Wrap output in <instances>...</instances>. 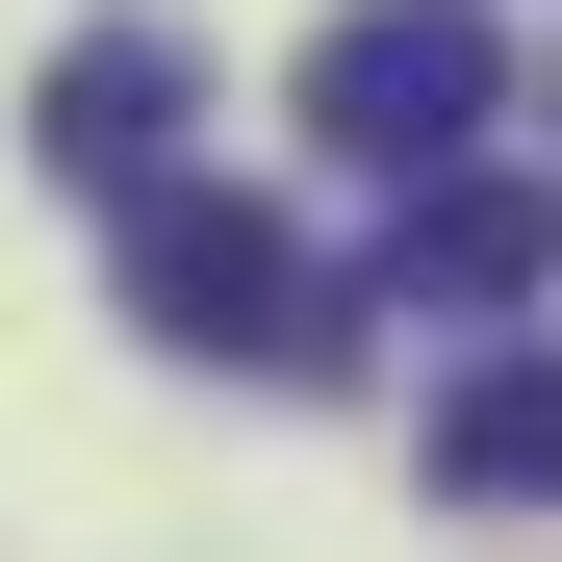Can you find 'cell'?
Wrapping results in <instances>:
<instances>
[{
  "instance_id": "obj_5",
  "label": "cell",
  "mask_w": 562,
  "mask_h": 562,
  "mask_svg": "<svg viewBox=\"0 0 562 562\" xmlns=\"http://www.w3.org/2000/svg\"><path fill=\"white\" fill-rule=\"evenodd\" d=\"M537 256H562V205H537V179L435 154V179H409V231H384V307H512Z\"/></svg>"
},
{
  "instance_id": "obj_2",
  "label": "cell",
  "mask_w": 562,
  "mask_h": 562,
  "mask_svg": "<svg viewBox=\"0 0 562 562\" xmlns=\"http://www.w3.org/2000/svg\"><path fill=\"white\" fill-rule=\"evenodd\" d=\"M307 128L358 179H435V154H486L512 128V52H486V0H358V26H307Z\"/></svg>"
},
{
  "instance_id": "obj_3",
  "label": "cell",
  "mask_w": 562,
  "mask_h": 562,
  "mask_svg": "<svg viewBox=\"0 0 562 562\" xmlns=\"http://www.w3.org/2000/svg\"><path fill=\"white\" fill-rule=\"evenodd\" d=\"M409 460H435V512H562V333L460 358V384L409 409Z\"/></svg>"
},
{
  "instance_id": "obj_4",
  "label": "cell",
  "mask_w": 562,
  "mask_h": 562,
  "mask_svg": "<svg viewBox=\"0 0 562 562\" xmlns=\"http://www.w3.org/2000/svg\"><path fill=\"white\" fill-rule=\"evenodd\" d=\"M26 154H52V179H103V205H128V179H179V26H77V52H52V103H26Z\"/></svg>"
},
{
  "instance_id": "obj_1",
  "label": "cell",
  "mask_w": 562,
  "mask_h": 562,
  "mask_svg": "<svg viewBox=\"0 0 562 562\" xmlns=\"http://www.w3.org/2000/svg\"><path fill=\"white\" fill-rule=\"evenodd\" d=\"M128 333L154 358H256V384H333V256L281 231V205H231V179H128Z\"/></svg>"
}]
</instances>
